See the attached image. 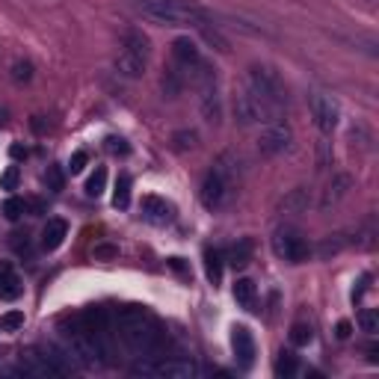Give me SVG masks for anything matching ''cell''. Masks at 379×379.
Returning <instances> with one entry per match:
<instances>
[{"instance_id": "1", "label": "cell", "mask_w": 379, "mask_h": 379, "mask_svg": "<svg viewBox=\"0 0 379 379\" xmlns=\"http://www.w3.org/2000/svg\"><path fill=\"white\" fill-rule=\"evenodd\" d=\"M113 320H116V335L122 338V344L134 350L137 356H160L169 344L166 329L142 305H124V309L116 311Z\"/></svg>"}, {"instance_id": "2", "label": "cell", "mask_w": 379, "mask_h": 379, "mask_svg": "<svg viewBox=\"0 0 379 379\" xmlns=\"http://www.w3.org/2000/svg\"><path fill=\"white\" fill-rule=\"evenodd\" d=\"M142 15L166 27H196L208 36V42L216 45V50H228V42L220 36V30L210 27V12L202 9L193 0H137Z\"/></svg>"}, {"instance_id": "3", "label": "cell", "mask_w": 379, "mask_h": 379, "mask_svg": "<svg viewBox=\"0 0 379 379\" xmlns=\"http://www.w3.org/2000/svg\"><path fill=\"white\" fill-rule=\"evenodd\" d=\"M237 178H240V157L234 151L220 154L213 169L205 175V181H202V193H198L202 196V205L208 210H223L231 202L234 190H237Z\"/></svg>"}, {"instance_id": "4", "label": "cell", "mask_w": 379, "mask_h": 379, "mask_svg": "<svg viewBox=\"0 0 379 379\" xmlns=\"http://www.w3.org/2000/svg\"><path fill=\"white\" fill-rule=\"evenodd\" d=\"M65 338V350L68 356L75 358V365L78 368H86V370H95L101 365L110 362V347H107V338L104 335H95V332H89L80 317H75V323H71V329L63 332Z\"/></svg>"}, {"instance_id": "5", "label": "cell", "mask_w": 379, "mask_h": 379, "mask_svg": "<svg viewBox=\"0 0 379 379\" xmlns=\"http://www.w3.org/2000/svg\"><path fill=\"white\" fill-rule=\"evenodd\" d=\"M151 60V42L142 30H128L122 39V53L116 57V68L124 78H142Z\"/></svg>"}, {"instance_id": "6", "label": "cell", "mask_w": 379, "mask_h": 379, "mask_svg": "<svg viewBox=\"0 0 379 379\" xmlns=\"http://www.w3.org/2000/svg\"><path fill=\"white\" fill-rule=\"evenodd\" d=\"M234 113H237L240 124H273V122H282V116H284L282 107L269 104L258 92H252L249 86H243L240 92L234 95Z\"/></svg>"}, {"instance_id": "7", "label": "cell", "mask_w": 379, "mask_h": 379, "mask_svg": "<svg viewBox=\"0 0 379 379\" xmlns=\"http://www.w3.org/2000/svg\"><path fill=\"white\" fill-rule=\"evenodd\" d=\"M134 376H154V379H193L198 376L202 370H198L196 362H190V358H166V356H151L149 362H137L131 368Z\"/></svg>"}, {"instance_id": "8", "label": "cell", "mask_w": 379, "mask_h": 379, "mask_svg": "<svg viewBox=\"0 0 379 379\" xmlns=\"http://www.w3.org/2000/svg\"><path fill=\"white\" fill-rule=\"evenodd\" d=\"M252 92H258L261 98H267L269 104H276L284 110V104H287V86L282 80V75L276 68H269V65H252L249 68V83H246Z\"/></svg>"}, {"instance_id": "9", "label": "cell", "mask_w": 379, "mask_h": 379, "mask_svg": "<svg viewBox=\"0 0 379 379\" xmlns=\"http://www.w3.org/2000/svg\"><path fill=\"white\" fill-rule=\"evenodd\" d=\"M273 252H276V258H282L287 264H302V261H309L311 249H309V240H305L294 225H282L273 234Z\"/></svg>"}, {"instance_id": "10", "label": "cell", "mask_w": 379, "mask_h": 379, "mask_svg": "<svg viewBox=\"0 0 379 379\" xmlns=\"http://www.w3.org/2000/svg\"><path fill=\"white\" fill-rule=\"evenodd\" d=\"M309 110H311V119H314L320 134H332L338 128L341 107H338V101L329 92H320V89L309 92Z\"/></svg>"}, {"instance_id": "11", "label": "cell", "mask_w": 379, "mask_h": 379, "mask_svg": "<svg viewBox=\"0 0 379 379\" xmlns=\"http://www.w3.org/2000/svg\"><path fill=\"white\" fill-rule=\"evenodd\" d=\"M291 128H287L284 122H273V124H264V131L258 134V151L264 157H276L282 151H287V146H291Z\"/></svg>"}, {"instance_id": "12", "label": "cell", "mask_w": 379, "mask_h": 379, "mask_svg": "<svg viewBox=\"0 0 379 379\" xmlns=\"http://www.w3.org/2000/svg\"><path fill=\"white\" fill-rule=\"evenodd\" d=\"M21 373L24 376H39V379H48V376H60L57 373V368H53L48 358H45V353L36 347V350H27L24 356H21Z\"/></svg>"}, {"instance_id": "13", "label": "cell", "mask_w": 379, "mask_h": 379, "mask_svg": "<svg viewBox=\"0 0 379 379\" xmlns=\"http://www.w3.org/2000/svg\"><path fill=\"white\" fill-rule=\"evenodd\" d=\"M231 347H234V356H237V362L243 368H249L252 362H255V338H252V332L246 326H234Z\"/></svg>"}, {"instance_id": "14", "label": "cell", "mask_w": 379, "mask_h": 379, "mask_svg": "<svg viewBox=\"0 0 379 379\" xmlns=\"http://www.w3.org/2000/svg\"><path fill=\"white\" fill-rule=\"evenodd\" d=\"M142 216L151 220V223H157V225H164V223H172L175 208L160 196H146V198H142Z\"/></svg>"}, {"instance_id": "15", "label": "cell", "mask_w": 379, "mask_h": 379, "mask_svg": "<svg viewBox=\"0 0 379 379\" xmlns=\"http://www.w3.org/2000/svg\"><path fill=\"white\" fill-rule=\"evenodd\" d=\"M172 57H175L178 65H184V68H190V71H193L198 63H202V53H198L196 42H190L187 36H181V39L172 42Z\"/></svg>"}, {"instance_id": "16", "label": "cell", "mask_w": 379, "mask_h": 379, "mask_svg": "<svg viewBox=\"0 0 379 379\" xmlns=\"http://www.w3.org/2000/svg\"><path fill=\"white\" fill-rule=\"evenodd\" d=\"M350 187H353V178H350V175H332V181H329L326 193H323V198H320V208L326 210V208L338 205L341 198L350 193Z\"/></svg>"}, {"instance_id": "17", "label": "cell", "mask_w": 379, "mask_h": 379, "mask_svg": "<svg viewBox=\"0 0 379 379\" xmlns=\"http://www.w3.org/2000/svg\"><path fill=\"white\" fill-rule=\"evenodd\" d=\"M309 205H311L309 193H305L302 187H297V190H291V193H287L282 202H279V213H282V216H299V213L309 210Z\"/></svg>"}, {"instance_id": "18", "label": "cell", "mask_w": 379, "mask_h": 379, "mask_svg": "<svg viewBox=\"0 0 379 379\" xmlns=\"http://www.w3.org/2000/svg\"><path fill=\"white\" fill-rule=\"evenodd\" d=\"M21 291H24V284L15 276V269L9 264H0V299L15 302L18 297H21Z\"/></svg>"}, {"instance_id": "19", "label": "cell", "mask_w": 379, "mask_h": 379, "mask_svg": "<svg viewBox=\"0 0 379 379\" xmlns=\"http://www.w3.org/2000/svg\"><path fill=\"white\" fill-rule=\"evenodd\" d=\"M65 237H68V223L65 220H48V225L42 231V249L45 252L60 249Z\"/></svg>"}, {"instance_id": "20", "label": "cell", "mask_w": 379, "mask_h": 379, "mask_svg": "<svg viewBox=\"0 0 379 379\" xmlns=\"http://www.w3.org/2000/svg\"><path fill=\"white\" fill-rule=\"evenodd\" d=\"M255 297H258V291H255V282H252V279H237V282H234V299H237L240 309H246V311L255 309Z\"/></svg>"}, {"instance_id": "21", "label": "cell", "mask_w": 379, "mask_h": 379, "mask_svg": "<svg viewBox=\"0 0 379 379\" xmlns=\"http://www.w3.org/2000/svg\"><path fill=\"white\" fill-rule=\"evenodd\" d=\"M205 273H208L210 284L223 282V255L216 249H205Z\"/></svg>"}, {"instance_id": "22", "label": "cell", "mask_w": 379, "mask_h": 379, "mask_svg": "<svg viewBox=\"0 0 379 379\" xmlns=\"http://www.w3.org/2000/svg\"><path fill=\"white\" fill-rule=\"evenodd\" d=\"M113 205L119 210H124V208L131 205V175H119L116 190H113Z\"/></svg>"}, {"instance_id": "23", "label": "cell", "mask_w": 379, "mask_h": 379, "mask_svg": "<svg viewBox=\"0 0 379 379\" xmlns=\"http://www.w3.org/2000/svg\"><path fill=\"white\" fill-rule=\"evenodd\" d=\"M228 261H231V267H246L252 261V240H240L237 246H231Z\"/></svg>"}, {"instance_id": "24", "label": "cell", "mask_w": 379, "mask_h": 379, "mask_svg": "<svg viewBox=\"0 0 379 379\" xmlns=\"http://www.w3.org/2000/svg\"><path fill=\"white\" fill-rule=\"evenodd\" d=\"M311 341H314V329L309 326V323H294V326H291V344L309 347Z\"/></svg>"}, {"instance_id": "25", "label": "cell", "mask_w": 379, "mask_h": 379, "mask_svg": "<svg viewBox=\"0 0 379 379\" xmlns=\"http://www.w3.org/2000/svg\"><path fill=\"white\" fill-rule=\"evenodd\" d=\"M104 187H107V169H104V166H98L92 175H89V181H86V196L98 198V196L104 193Z\"/></svg>"}, {"instance_id": "26", "label": "cell", "mask_w": 379, "mask_h": 379, "mask_svg": "<svg viewBox=\"0 0 379 379\" xmlns=\"http://www.w3.org/2000/svg\"><path fill=\"white\" fill-rule=\"evenodd\" d=\"M27 213V202H24V198H18V196H9L6 198V202H4V216H6V220H21V216Z\"/></svg>"}, {"instance_id": "27", "label": "cell", "mask_w": 379, "mask_h": 379, "mask_svg": "<svg viewBox=\"0 0 379 379\" xmlns=\"http://www.w3.org/2000/svg\"><path fill=\"white\" fill-rule=\"evenodd\" d=\"M24 326V311H6L0 317V332H15Z\"/></svg>"}, {"instance_id": "28", "label": "cell", "mask_w": 379, "mask_h": 379, "mask_svg": "<svg viewBox=\"0 0 379 379\" xmlns=\"http://www.w3.org/2000/svg\"><path fill=\"white\" fill-rule=\"evenodd\" d=\"M297 373V356H291V353H282L279 356V362H276V376H294Z\"/></svg>"}, {"instance_id": "29", "label": "cell", "mask_w": 379, "mask_h": 379, "mask_svg": "<svg viewBox=\"0 0 379 379\" xmlns=\"http://www.w3.org/2000/svg\"><path fill=\"white\" fill-rule=\"evenodd\" d=\"M45 184H48V190L60 193V190L65 187V175H63V169H60V166H48V172H45Z\"/></svg>"}, {"instance_id": "30", "label": "cell", "mask_w": 379, "mask_h": 379, "mask_svg": "<svg viewBox=\"0 0 379 379\" xmlns=\"http://www.w3.org/2000/svg\"><path fill=\"white\" fill-rule=\"evenodd\" d=\"M344 249V240H341V234H335V237H326L320 243V258H329V255H338V252Z\"/></svg>"}, {"instance_id": "31", "label": "cell", "mask_w": 379, "mask_h": 379, "mask_svg": "<svg viewBox=\"0 0 379 379\" xmlns=\"http://www.w3.org/2000/svg\"><path fill=\"white\" fill-rule=\"evenodd\" d=\"M358 326H362V332H376L379 329V314L373 311V309H365L362 314H358Z\"/></svg>"}, {"instance_id": "32", "label": "cell", "mask_w": 379, "mask_h": 379, "mask_svg": "<svg viewBox=\"0 0 379 379\" xmlns=\"http://www.w3.org/2000/svg\"><path fill=\"white\" fill-rule=\"evenodd\" d=\"M12 78H15V83H27V80L33 78V65H30L27 60H18V63L12 65Z\"/></svg>"}, {"instance_id": "33", "label": "cell", "mask_w": 379, "mask_h": 379, "mask_svg": "<svg viewBox=\"0 0 379 379\" xmlns=\"http://www.w3.org/2000/svg\"><path fill=\"white\" fill-rule=\"evenodd\" d=\"M196 139H198L196 131H178V134H175V149H178V151H187V149L196 146Z\"/></svg>"}, {"instance_id": "34", "label": "cell", "mask_w": 379, "mask_h": 379, "mask_svg": "<svg viewBox=\"0 0 379 379\" xmlns=\"http://www.w3.org/2000/svg\"><path fill=\"white\" fill-rule=\"evenodd\" d=\"M0 187H4V190H15L18 187V169L15 166H9L4 175H0Z\"/></svg>"}, {"instance_id": "35", "label": "cell", "mask_w": 379, "mask_h": 379, "mask_svg": "<svg viewBox=\"0 0 379 379\" xmlns=\"http://www.w3.org/2000/svg\"><path fill=\"white\" fill-rule=\"evenodd\" d=\"M86 151H75L71 154V160H68V169H71V175H78V172H83V166H86Z\"/></svg>"}, {"instance_id": "36", "label": "cell", "mask_w": 379, "mask_h": 379, "mask_svg": "<svg viewBox=\"0 0 379 379\" xmlns=\"http://www.w3.org/2000/svg\"><path fill=\"white\" fill-rule=\"evenodd\" d=\"M107 149H110L113 154H128V151H131V149H128V142L119 139V137H110V139H107Z\"/></svg>"}, {"instance_id": "37", "label": "cell", "mask_w": 379, "mask_h": 379, "mask_svg": "<svg viewBox=\"0 0 379 379\" xmlns=\"http://www.w3.org/2000/svg\"><path fill=\"white\" fill-rule=\"evenodd\" d=\"M95 258H104V261L119 258V249L116 246H95Z\"/></svg>"}, {"instance_id": "38", "label": "cell", "mask_w": 379, "mask_h": 379, "mask_svg": "<svg viewBox=\"0 0 379 379\" xmlns=\"http://www.w3.org/2000/svg\"><path fill=\"white\" fill-rule=\"evenodd\" d=\"M335 335H338L341 341H347V338L353 335V323H350V320H341L338 326H335Z\"/></svg>"}, {"instance_id": "39", "label": "cell", "mask_w": 379, "mask_h": 379, "mask_svg": "<svg viewBox=\"0 0 379 379\" xmlns=\"http://www.w3.org/2000/svg\"><path fill=\"white\" fill-rule=\"evenodd\" d=\"M9 154H12V157H24V149H21V146H12Z\"/></svg>"}, {"instance_id": "40", "label": "cell", "mask_w": 379, "mask_h": 379, "mask_svg": "<svg viewBox=\"0 0 379 379\" xmlns=\"http://www.w3.org/2000/svg\"><path fill=\"white\" fill-rule=\"evenodd\" d=\"M6 116H9V110H6V107H0V124H6Z\"/></svg>"}]
</instances>
